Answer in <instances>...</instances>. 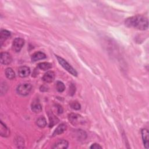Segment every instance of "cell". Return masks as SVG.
Instances as JSON below:
<instances>
[{"mask_svg":"<svg viewBox=\"0 0 149 149\" xmlns=\"http://www.w3.org/2000/svg\"><path fill=\"white\" fill-rule=\"evenodd\" d=\"M69 143L68 141L64 139L58 140L52 146V148H67L68 147Z\"/></svg>","mask_w":149,"mask_h":149,"instance_id":"ba28073f","label":"cell"},{"mask_svg":"<svg viewBox=\"0 0 149 149\" xmlns=\"http://www.w3.org/2000/svg\"><path fill=\"white\" fill-rule=\"evenodd\" d=\"M48 116L49 119V127H52L59 122V119L52 112L48 113Z\"/></svg>","mask_w":149,"mask_h":149,"instance_id":"2e32d148","label":"cell"},{"mask_svg":"<svg viewBox=\"0 0 149 149\" xmlns=\"http://www.w3.org/2000/svg\"><path fill=\"white\" fill-rule=\"evenodd\" d=\"M31 88L32 86L30 83H23L19 84L17 86L16 91L19 94L25 96L30 93Z\"/></svg>","mask_w":149,"mask_h":149,"instance_id":"3957f363","label":"cell"},{"mask_svg":"<svg viewBox=\"0 0 149 149\" xmlns=\"http://www.w3.org/2000/svg\"><path fill=\"white\" fill-rule=\"evenodd\" d=\"M141 135L144 147L147 149L149 146V133L148 130L147 129H143L141 130Z\"/></svg>","mask_w":149,"mask_h":149,"instance_id":"52a82bcc","label":"cell"},{"mask_svg":"<svg viewBox=\"0 0 149 149\" xmlns=\"http://www.w3.org/2000/svg\"><path fill=\"white\" fill-rule=\"evenodd\" d=\"M37 125L40 127H44L47 125L46 119L44 116L39 117L36 121Z\"/></svg>","mask_w":149,"mask_h":149,"instance_id":"d6986e66","label":"cell"},{"mask_svg":"<svg viewBox=\"0 0 149 149\" xmlns=\"http://www.w3.org/2000/svg\"><path fill=\"white\" fill-rule=\"evenodd\" d=\"M30 73V69L28 66H22L18 69V74L21 77H27Z\"/></svg>","mask_w":149,"mask_h":149,"instance_id":"9c48e42d","label":"cell"},{"mask_svg":"<svg viewBox=\"0 0 149 149\" xmlns=\"http://www.w3.org/2000/svg\"><path fill=\"white\" fill-rule=\"evenodd\" d=\"M67 129V125L65 123H61L54 130L53 132L52 136H55L58 134H61L63 133L64 132H65Z\"/></svg>","mask_w":149,"mask_h":149,"instance_id":"8fae6325","label":"cell"},{"mask_svg":"<svg viewBox=\"0 0 149 149\" xmlns=\"http://www.w3.org/2000/svg\"><path fill=\"white\" fill-rule=\"evenodd\" d=\"M42 80L45 83H51L55 79V73L52 71L47 72L42 78Z\"/></svg>","mask_w":149,"mask_h":149,"instance_id":"30bf717a","label":"cell"},{"mask_svg":"<svg viewBox=\"0 0 149 149\" xmlns=\"http://www.w3.org/2000/svg\"><path fill=\"white\" fill-rule=\"evenodd\" d=\"M125 23L129 27H133L140 30H147L148 27V19L141 15H136L128 17L126 19Z\"/></svg>","mask_w":149,"mask_h":149,"instance_id":"6da1fadb","label":"cell"},{"mask_svg":"<svg viewBox=\"0 0 149 149\" xmlns=\"http://www.w3.org/2000/svg\"><path fill=\"white\" fill-rule=\"evenodd\" d=\"M68 119L69 122L73 125H78L84 122L83 118L79 114L77 113H70L69 115Z\"/></svg>","mask_w":149,"mask_h":149,"instance_id":"277c9868","label":"cell"},{"mask_svg":"<svg viewBox=\"0 0 149 149\" xmlns=\"http://www.w3.org/2000/svg\"><path fill=\"white\" fill-rule=\"evenodd\" d=\"M46 58V55L42 52H36L34 53L31 56V61L32 62H36L38 60L44 59Z\"/></svg>","mask_w":149,"mask_h":149,"instance_id":"4fadbf2b","label":"cell"},{"mask_svg":"<svg viewBox=\"0 0 149 149\" xmlns=\"http://www.w3.org/2000/svg\"><path fill=\"white\" fill-rule=\"evenodd\" d=\"M10 36V31H8L6 30H2L1 31V34H0L1 45H2L3 42L5 41H6Z\"/></svg>","mask_w":149,"mask_h":149,"instance_id":"5bb4252c","label":"cell"},{"mask_svg":"<svg viewBox=\"0 0 149 149\" xmlns=\"http://www.w3.org/2000/svg\"><path fill=\"white\" fill-rule=\"evenodd\" d=\"M55 57L56 58L59 63L69 73H70L71 74H72L74 76H77V72L76 70L64 59H63L62 57L59 56L58 55H55Z\"/></svg>","mask_w":149,"mask_h":149,"instance_id":"7a4b0ae2","label":"cell"},{"mask_svg":"<svg viewBox=\"0 0 149 149\" xmlns=\"http://www.w3.org/2000/svg\"><path fill=\"white\" fill-rule=\"evenodd\" d=\"M56 88L57 90V91L59 93H62L63 92L65 89V86L64 85V84L61 81H58L56 82Z\"/></svg>","mask_w":149,"mask_h":149,"instance_id":"44dd1931","label":"cell"},{"mask_svg":"<svg viewBox=\"0 0 149 149\" xmlns=\"http://www.w3.org/2000/svg\"><path fill=\"white\" fill-rule=\"evenodd\" d=\"M38 68L42 70H47L52 68V64L49 62H41L38 64Z\"/></svg>","mask_w":149,"mask_h":149,"instance_id":"ac0fdd59","label":"cell"},{"mask_svg":"<svg viewBox=\"0 0 149 149\" xmlns=\"http://www.w3.org/2000/svg\"><path fill=\"white\" fill-rule=\"evenodd\" d=\"M90 148L91 149H98V148H102V147L98 144H97V143H94V144H93L91 146H90Z\"/></svg>","mask_w":149,"mask_h":149,"instance_id":"603a6c76","label":"cell"},{"mask_svg":"<svg viewBox=\"0 0 149 149\" xmlns=\"http://www.w3.org/2000/svg\"><path fill=\"white\" fill-rule=\"evenodd\" d=\"M70 107L72 108L76 109V110H79L80 109V104L77 102V101H73L70 103Z\"/></svg>","mask_w":149,"mask_h":149,"instance_id":"7402d4cb","label":"cell"},{"mask_svg":"<svg viewBox=\"0 0 149 149\" xmlns=\"http://www.w3.org/2000/svg\"><path fill=\"white\" fill-rule=\"evenodd\" d=\"M12 61L10 55L6 52H1V63L3 65H7L11 63Z\"/></svg>","mask_w":149,"mask_h":149,"instance_id":"8992f818","label":"cell"},{"mask_svg":"<svg viewBox=\"0 0 149 149\" xmlns=\"http://www.w3.org/2000/svg\"><path fill=\"white\" fill-rule=\"evenodd\" d=\"M0 134L2 137H8L10 134V131L7 126L1 120V126H0Z\"/></svg>","mask_w":149,"mask_h":149,"instance_id":"7c38bea8","label":"cell"},{"mask_svg":"<svg viewBox=\"0 0 149 149\" xmlns=\"http://www.w3.org/2000/svg\"><path fill=\"white\" fill-rule=\"evenodd\" d=\"M5 76L8 79L12 80L15 77V73L12 68H8L5 70Z\"/></svg>","mask_w":149,"mask_h":149,"instance_id":"e0dca14e","label":"cell"},{"mask_svg":"<svg viewBox=\"0 0 149 149\" xmlns=\"http://www.w3.org/2000/svg\"><path fill=\"white\" fill-rule=\"evenodd\" d=\"M24 44V40L22 38H15L12 43V49L16 52H19Z\"/></svg>","mask_w":149,"mask_h":149,"instance_id":"5b68a950","label":"cell"},{"mask_svg":"<svg viewBox=\"0 0 149 149\" xmlns=\"http://www.w3.org/2000/svg\"><path fill=\"white\" fill-rule=\"evenodd\" d=\"M31 110L35 113H39L42 111L41 105L37 101H34L31 104Z\"/></svg>","mask_w":149,"mask_h":149,"instance_id":"9a60e30c","label":"cell"},{"mask_svg":"<svg viewBox=\"0 0 149 149\" xmlns=\"http://www.w3.org/2000/svg\"><path fill=\"white\" fill-rule=\"evenodd\" d=\"M75 135L79 140H84V139H86V138L87 137V134H86V132L82 130H77L76 132Z\"/></svg>","mask_w":149,"mask_h":149,"instance_id":"ffe728a7","label":"cell"}]
</instances>
